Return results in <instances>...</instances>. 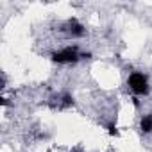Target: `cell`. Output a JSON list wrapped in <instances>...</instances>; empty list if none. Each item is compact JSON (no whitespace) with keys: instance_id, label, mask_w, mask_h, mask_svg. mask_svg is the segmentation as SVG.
Masks as SVG:
<instances>
[{"instance_id":"6da1fadb","label":"cell","mask_w":152,"mask_h":152,"mask_svg":"<svg viewBox=\"0 0 152 152\" xmlns=\"http://www.w3.org/2000/svg\"><path fill=\"white\" fill-rule=\"evenodd\" d=\"M50 57L57 64H68V63H77L81 59V54L77 52V47H68L61 52H54Z\"/></svg>"},{"instance_id":"7a4b0ae2","label":"cell","mask_w":152,"mask_h":152,"mask_svg":"<svg viewBox=\"0 0 152 152\" xmlns=\"http://www.w3.org/2000/svg\"><path fill=\"white\" fill-rule=\"evenodd\" d=\"M129 88L136 93V95H147L148 93V83H147V77L140 72H134L129 75V81H127Z\"/></svg>"},{"instance_id":"3957f363","label":"cell","mask_w":152,"mask_h":152,"mask_svg":"<svg viewBox=\"0 0 152 152\" xmlns=\"http://www.w3.org/2000/svg\"><path fill=\"white\" fill-rule=\"evenodd\" d=\"M64 31L70 34V36H75V38H79V36H84V27L75 20V18H72V20H68L66 22V25H64Z\"/></svg>"},{"instance_id":"277c9868","label":"cell","mask_w":152,"mask_h":152,"mask_svg":"<svg viewBox=\"0 0 152 152\" xmlns=\"http://www.w3.org/2000/svg\"><path fill=\"white\" fill-rule=\"evenodd\" d=\"M140 127L143 132H152V115H145L140 122Z\"/></svg>"},{"instance_id":"5b68a950","label":"cell","mask_w":152,"mask_h":152,"mask_svg":"<svg viewBox=\"0 0 152 152\" xmlns=\"http://www.w3.org/2000/svg\"><path fill=\"white\" fill-rule=\"evenodd\" d=\"M107 132H109L111 136H118V129H116V125H115V124H109V125H107Z\"/></svg>"},{"instance_id":"8992f818","label":"cell","mask_w":152,"mask_h":152,"mask_svg":"<svg viewBox=\"0 0 152 152\" xmlns=\"http://www.w3.org/2000/svg\"><path fill=\"white\" fill-rule=\"evenodd\" d=\"M72 104H73V99L70 95H64L63 97V106H72Z\"/></svg>"}]
</instances>
